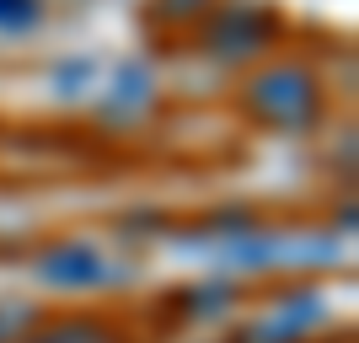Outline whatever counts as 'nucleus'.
Returning a JSON list of instances; mask_svg holds the SVG:
<instances>
[{"label":"nucleus","mask_w":359,"mask_h":343,"mask_svg":"<svg viewBox=\"0 0 359 343\" xmlns=\"http://www.w3.org/2000/svg\"><path fill=\"white\" fill-rule=\"evenodd\" d=\"M32 274L43 284H54V290H91V284L107 279V263L91 247H54V253H43L32 263Z\"/></svg>","instance_id":"2"},{"label":"nucleus","mask_w":359,"mask_h":343,"mask_svg":"<svg viewBox=\"0 0 359 343\" xmlns=\"http://www.w3.org/2000/svg\"><path fill=\"white\" fill-rule=\"evenodd\" d=\"M32 343H113V338L97 328H65V332H48V338H32Z\"/></svg>","instance_id":"5"},{"label":"nucleus","mask_w":359,"mask_h":343,"mask_svg":"<svg viewBox=\"0 0 359 343\" xmlns=\"http://www.w3.org/2000/svg\"><path fill=\"white\" fill-rule=\"evenodd\" d=\"M300 300H306V306H295V300H290V306H279L269 322L247 328V343H295L306 328H316V322L327 316V306H322L316 295H300Z\"/></svg>","instance_id":"3"},{"label":"nucleus","mask_w":359,"mask_h":343,"mask_svg":"<svg viewBox=\"0 0 359 343\" xmlns=\"http://www.w3.org/2000/svg\"><path fill=\"white\" fill-rule=\"evenodd\" d=\"M27 316H32V311H11V316H0V343H6V332H11V328H22Z\"/></svg>","instance_id":"6"},{"label":"nucleus","mask_w":359,"mask_h":343,"mask_svg":"<svg viewBox=\"0 0 359 343\" xmlns=\"http://www.w3.org/2000/svg\"><path fill=\"white\" fill-rule=\"evenodd\" d=\"M252 113H263L269 123H306L316 113V86L306 70H269L257 75L247 91Z\"/></svg>","instance_id":"1"},{"label":"nucleus","mask_w":359,"mask_h":343,"mask_svg":"<svg viewBox=\"0 0 359 343\" xmlns=\"http://www.w3.org/2000/svg\"><path fill=\"white\" fill-rule=\"evenodd\" d=\"M38 16H43L38 0H0V32H27Z\"/></svg>","instance_id":"4"}]
</instances>
